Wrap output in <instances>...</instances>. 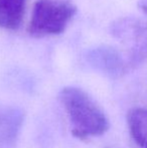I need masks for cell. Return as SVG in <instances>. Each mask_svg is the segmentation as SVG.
<instances>
[{
	"mask_svg": "<svg viewBox=\"0 0 147 148\" xmlns=\"http://www.w3.org/2000/svg\"><path fill=\"white\" fill-rule=\"evenodd\" d=\"M72 126V134L79 139H88L103 135L109 122L103 110L84 90L66 87L59 93Z\"/></svg>",
	"mask_w": 147,
	"mask_h": 148,
	"instance_id": "obj_1",
	"label": "cell"
},
{
	"mask_svg": "<svg viewBox=\"0 0 147 148\" xmlns=\"http://www.w3.org/2000/svg\"><path fill=\"white\" fill-rule=\"evenodd\" d=\"M76 13L77 7L69 0H37L27 31L34 37L61 34Z\"/></svg>",
	"mask_w": 147,
	"mask_h": 148,
	"instance_id": "obj_2",
	"label": "cell"
},
{
	"mask_svg": "<svg viewBox=\"0 0 147 148\" xmlns=\"http://www.w3.org/2000/svg\"><path fill=\"white\" fill-rule=\"evenodd\" d=\"M114 38L124 45V55L130 69L147 59V21L138 17H121L110 25Z\"/></svg>",
	"mask_w": 147,
	"mask_h": 148,
	"instance_id": "obj_3",
	"label": "cell"
},
{
	"mask_svg": "<svg viewBox=\"0 0 147 148\" xmlns=\"http://www.w3.org/2000/svg\"><path fill=\"white\" fill-rule=\"evenodd\" d=\"M89 62L94 68L112 78H118L130 70L123 51L109 45H102L90 51Z\"/></svg>",
	"mask_w": 147,
	"mask_h": 148,
	"instance_id": "obj_4",
	"label": "cell"
},
{
	"mask_svg": "<svg viewBox=\"0 0 147 148\" xmlns=\"http://www.w3.org/2000/svg\"><path fill=\"white\" fill-rule=\"evenodd\" d=\"M24 120L21 109L13 106L0 105V148L14 144Z\"/></svg>",
	"mask_w": 147,
	"mask_h": 148,
	"instance_id": "obj_5",
	"label": "cell"
},
{
	"mask_svg": "<svg viewBox=\"0 0 147 148\" xmlns=\"http://www.w3.org/2000/svg\"><path fill=\"white\" fill-rule=\"evenodd\" d=\"M26 0H0V27L17 29L25 10Z\"/></svg>",
	"mask_w": 147,
	"mask_h": 148,
	"instance_id": "obj_6",
	"label": "cell"
},
{
	"mask_svg": "<svg viewBox=\"0 0 147 148\" xmlns=\"http://www.w3.org/2000/svg\"><path fill=\"white\" fill-rule=\"evenodd\" d=\"M130 135L139 148H147V109L133 108L127 114Z\"/></svg>",
	"mask_w": 147,
	"mask_h": 148,
	"instance_id": "obj_7",
	"label": "cell"
},
{
	"mask_svg": "<svg viewBox=\"0 0 147 148\" xmlns=\"http://www.w3.org/2000/svg\"><path fill=\"white\" fill-rule=\"evenodd\" d=\"M139 7L142 11L147 15V0H140L139 1Z\"/></svg>",
	"mask_w": 147,
	"mask_h": 148,
	"instance_id": "obj_8",
	"label": "cell"
}]
</instances>
